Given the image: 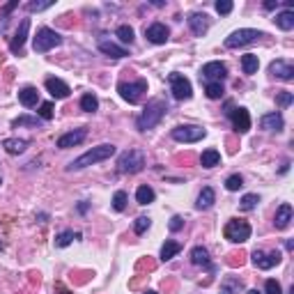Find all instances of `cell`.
<instances>
[{"mask_svg": "<svg viewBox=\"0 0 294 294\" xmlns=\"http://www.w3.org/2000/svg\"><path fill=\"white\" fill-rule=\"evenodd\" d=\"M0 182H3V180H0Z\"/></svg>", "mask_w": 294, "mask_h": 294, "instance_id": "cell-52", "label": "cell"}, {"mask_svg": "<svg viewBox=\"0 0 294 294\" xmlns=\"http://www.w3.org/2000/svg\"><path fill=\"white\" fill-rule=\"evenodd\" d=\"M150 225H152V221L147 219V216H138V219H136V223H134V232L136 234H143L145 230L150 228Z\"/></svg>", "mask_w": 294, "mask_h": 294, "instance_id": "cell-39", "label": "cell"}, {"mask_svg": "<svg viewBox=\"0 0 294 294\" xmlns=\"http://www.w3.org/2000/svg\"><path fill=\"white\" fill-rule=\"evenodd\" d=\"M225 76H228V67L219 60L207 62V65L200 69V78H202L204 83H221Z\"/></svg>", "mask_w": 294, "mask_h": 294, "instance_id": "cell-11", "label": "cell"}, {"mask_svg": "<svg viewBox=\"0 0 294 294\" xmlns=\"http://www.w3.org/2000/svg\"><path fill=\"white\" fill-rule=\"evenodd\" d=\"M258 202H260V198H258L255 193H246L244 198H241V204H239V207H241L244 212H250V209H255V207H258Z\"/></svg>", "mask_w": 294, "mask_h": 294, "instance_id": "cell-36", "label": "cell"}, {"mask_svg": "<svg viewBox=\"0 0 294 294\" xmlns=\"http://www.w3.org/2000/svg\"><path fill=\"white\" fill-rule=\"evenodd\" d=\"M19 101L25 106V108H30V106H37V101H39V92H37V88H23V90H19Z\"/></svg>", "mask_w": 294, "mask_h": 294, "instance_id": "cell-25", "label": "cell"}, {"mask_svg": "<svg viewBox=\"0 0 294 294\" xmlns=\"http://www.w3.org/2000/svg\"><path fill=\"white\" fill-rule=\"evenodd\" d=\"M74 239H80V234H74L71 230H65V232H60L55 237V246H58V248H65V246H69Z\"/></svg>", "mask_w": 294, "mask_h": 294, "instance_id": "cell-32", "label": "cell"}, {"mask_svg": "<svg viewBox=\"0 0 294 294\" xmlns=\"http://www.w3.org/2000/svg\"><path fill=\"white\" fill-rule=\"evenodd\" d=\"M46 90L51 92V97H55V99H67L69 97V85L65 83V80H60V78H46Z\"/></svg>", "mask_w": 294, "mask_h": 294, "instance_id": "cell-20", "label": "cell"}, {"mask_svg": "<svg viewBox=\"0 0 294 294\" xmlns=\"http://www.w3.org/2000/svg\"><path fill=\"white\" fill-rule=\"evenodd\" d=\"M168 228H170V232H180V230L184 228V219H182V216H173L170 223H168Z\"/></svg>", "mask_w": 294, "mask_h": 294, "instance_id": "cell-44", "label": "cell"}, {"mask_svg": "<svg viewBox=\"0 0 294 294\" xmlns=\"http://www.w3.org/2000/svg\"><path fill=\"white\" fill-rule=\"evenodd\" d=\"M39 124H41L39 117H30V115H21V117H16V120L12 122L14 129H19V127H39Z\"/></svg>", "mask_w": 294, "mask_h": 294, "instance_id": "cell-33", "label": "cell"}, {"mask_svg": "<svg viewBox=\"0 0 294 294\" xmlns=\"http://www.w3.org/2000/svg\"><path fill=\"white\" fill-rule=\"evenodd\" d=\"M292 216H294L292 204H289V202H283V204H280V207H278V209H276L274 225H276V228H278V230H285L289 223H292Z\"/></svg>", "mask_w": 294, "mask_h": 294, "instance_id": "cell-22", "label": "cell"}, {"mask_svg": "<svg viewBox=\"0 0 294 294\" xmlns=\"http://www.w3.org/2000/svg\"><path fill=\"white\" fill-rule=\"evenodd\" d=\"M113 154H115V145L104 143V145H99V147H92L90 152L80 154L78 159H74L67 168H69V170H83V168H88V165H95V163H99V161L110 159Z\"/></svg>", "mask_w": 294, "mask_h": 294, "instance_id": "cell-2", "label": "cell"}, {"mask_svg": "<svg viewBox=\"0 0 294 294\" xmlns=\"http://www.w3.org/2000/svg\"><path fill=\"white\" fill-rule=\"evenodd\" d=\"M276 7H278V0H267V3H264V10H276Z\"/></svg>", "mask_w": 294, "mask_h": 294, "instance_id": "cell-46", "label": "cell"}, {"mask_svg": "<svg viewBox=\"0 0 294 294\" xmlns=\"http://www.w3.org/2000/svg\"><path fill=\"white\" fill-rule=\"evenodd\" d=\"M154 198H156L154 189L147 186V184L138 186V191H136V200H138V204H150V202H154Z\"/></svg>", "mask_w": 294, "mask_h": 294, "instance_id": "cell-29", "label": "cell"}, {"mask_svg": "<svg viewBox=\"0 0 294 294\" xmlns=\"http://www.w3.org/2000/svg\"><path fill=\"white\" fill-rule=\"evenodd\" d=\"M60 44H62V37L55 30H51V28H39L35 39H32V46H35L37 53H46V51L55 49V46H60Z\"/></svg>", "mask_w": 294, "mask_h": 294, "instance_id": "cell-6", "label": "cell"}, {"mask_svg": "<svg viewBox=\"0 0 294 294\" xmlns=\"http://www.w3.org/2000/svg\"><path fill=\"white\" fill-rule=\"evenodd\" d=\"M260 67V60H258V55L253 53H246L241 55V69H244V74H255Z\"/></svg>", "mask_w": 294, "mask_h": 294, "instance_id": "cell-30", "label": "cell"}, {"mask_svg": "<svg viewBox=\"0 0 294 294\" xmlns=\"http://www.w3.org/2000/svg\"><path fill=\"white\" fill-rule=\"evenodd\" d=\"M244 186V177L241 175H230L228 180H225V189L228 191H239Z\"/></svg>", "mask_w": 294, "mask_h": 294, "instance_id": "cell-38", "label": "cell"}, {"mask_svg": "<svg viewBox=\"0 0 294 294\" xmlns=\"http://www.w3.org/2000/svg\"><path fill=\"white\" fill-rule=\"evenodd\" d=\"M264 289H267V294H283V287H280V283H278V280H274V278L267 280Z\"/></svg>", "mask_w": 294, "mask_h": 294, "instance_id": "cell-41", "label": "cell"}, {"mask_svg": "<svg viewBox=\"0 0 294 294\" xmlns=\"http://www.w3.org/2000/svg\"><path fill=\"white\" fill-rule=\"evenodd\" d=\"M221 294H228V292H221Z\"/></svg>", "mask_w": 294, "mask_h": 294, "instance_id": "cell-51", "label": "cell"}, {"mask_svg": "<svg viewBox=\"0 0 294 294\" xmlns=\"http://www.w3.org/2000/svg\"><path fill=\"white\" fill-rule=\"evenodd\" d=\"M117 92H120V97L124 101H129V104H138L140 97H143V92H147V80L140 78V80H134V83L122 80V83L117 85Z\"/></svg>", "mask_w": 294, "mask_h": 294, "instance_id": "cell-8", "label": "cell"}, {"mask_svg": "<svg viewBox=\"0 0 294 294\" xmlns=\"http://www.w3.org/2000/svg\"><path fill=\"white\" fill-rule=\"evenodd\" d=\"M204 136H207V129L198 124H180L173 129V140H177V143H198Z\"/></svg>", "mask_w": 294, "mask_h": 294, "instance_id": "cell-7", "label": "cell"}, {"mask_svg": "<svg viewBox=\"0 0 294 294\" xmlns=\"http://www.w3.org/2000/svg\"><path fill=\"white\" fill-rule=\"evenodd\" d=\"M234 10V5L232 3H230V0H219V3H216V12H219V14H230V12Z\"/></svg>", "mask_w": 294, "mask_h": 294, "instance_id": "cell-42", "label": "cell"}, {"mask_svg": "<svg viewBox=\"0 0 294 294\" xmlns=\"http://www.w3.org/2000/svg\"><path fill=\"white\" fill-rule=\"evenodd\" d=\"M115 35L120 37L122 44H134V39H136V37H134V28H131V25H120Z\"/></svg>", "mask_w": 294, "mask_h": 294, "instance_id": "cell-34", "label": "cell"}, {"mask_svg": "<svg viewBox=\"0 0 294 294\" xmlns=\"http://www.w3.org/2000/svg\"><path fill=\"white\" fill-rule=\"evenodd\" d=\"M223 234H225V239L232 241V244H244V241L250 239V225L246 223V221L232 219L225 223Z\"/></svg>", "mask_w": 294, "mask_h": 294, "instance_id": "cell-4", "label": "cell"}, {"mask_svg": "<svg viewBox=\"0 0 294 294\" xmlns=\"http://www.w3.org/2000/svg\"><path fill=\"white\" fill-rule=\"evenodd\" d=\"M85 136H88V129H74V131H69V134H65V136L58 138V147H60V150L76 147V145H80L85 140Z\"/></svg>", "mask_w": 294, "mask_h": 294, "instance_id": "cell-18", "label": "cell"}, {"mask_svg": "<svg viewBox=\"0 0 294 294\" xmlns=\"http://www.w3.org/2000/svg\"><path fill=\"white\" fill-rule=\"evenodd\" d=\"M51 117H53V104L46 101V104L39 106V120H51Z\"/></svg>", "mask_w": 294, "mask_h": 294, "instance_id": "cell-43", "label": "cell"}, {"mask_svg": "<svg viewBox=\"0 0 294 294\" xmlns=\"http://www.w3.org/2000/svg\"><path fill=\"white\" fill-rule=\"evenodd\" d=\"M219 163H221V152L214 150V147H209V150H204L200 154V165L202 168H216Z\"/></svg>", "mask_w": 294, "mask_h": 294, "instance_id": "cell-26", "label": "cell"}, {"mask_svg": "<svg viewBox=\"0 0 294 294\" xmlns=\"http://www.w3.org/2000/svg\"><path fill=\"white\" fill-rule=\"evenodd\" d=\"M214 202H216L214 189H212V186H204V189L200 191L198 200H195V207H198V209H209V207H212Z\"/></svg>", "mask_w": 294, "mask_h": 294, "instance_id": "cell-23", "label": "cell"}, {"mask_svg": "<svg viewBox=\"0 0 294 294\" xmlns=\"http://www.w3.org/2000/svg\"><path fill=\"white\" fill-rule=\"evenodd\" d=\"M276 25H278L280 30H292L294 28V12L292 10H285V12H280V14H276Z\"/></svg>", "mask_w": 294, "mask_h": 294, "instance_id": "cell-28", "label": "cell"}, {"mask_svg": "<svg viewBox=\"0 0 294 294\" xmlns=\"http://www.w3.org/2000/svg\"><path fill=\"white\" fill-rule=\"evenodd\" d=\"M250 260H253V264L258 267V269H271V267H276V264H280V260H283V253L280 250H271V253H264V250H253L250 253Z\"/></svg>", "mask_w": 294, "mask_h": 294, "instance_id": "cell-12", "label": "cell"}, {"mask_svg": "<svg viewBox=\"0 0 294 294\" xmlns=\"http://www.w3.org/2000/svg\"><path fill=\"white\" fill-rule=\"evenodd\" d=\"M246 294H262V292H260V289H248Z\"/></svg>", "mask_w": 294, "mask_h": 294, "instance_id": "cell-49", "label": "cell"}, {"mask_svg": "<svg viewBox=\"0 0 294 294\" xmlns=\"http://www.w3.org/2000/svg\"><path fill=\"white\" fill-rule=\"evenodd\" d=\"M260 127H262L264 131H283L285 120H283V115H280L278 110H274V113H267V115L260 117Z\"/></svg>", "mask_w": 294, "mask_h": 294, "instance_id": "cell-19", "label": "cell"}, {"mask_svg": "<svg viewBox=\"0 0 294 294\" xmlns=\"http://www.w3.org/2000/svg\"><path fill=\"white\" fill-rule=\"evenodd\" d=\"M223 85L221 83H204V95L209 97V99H221L223 97Z\"/></svg>", "mask_w": 294, "mask_h": 294, "instance_id": "cell-35", "label": "cell"}, {"mask_svg": "<svg viewBox=\"0 0 294 294\" xmlns=\"http://www.w3.org/2000/svg\"><path fill=\"white\" fill-rule=\"evenodd\" d=\"M28 30H30V19H23L19 25V30H16V35L12 37V41H10L12 53H21V51H23V44H25V39H28Z\"/></svg>", "mask_w": 294, "mask_h": 294, "instance_id": "cell-17", "label": "cell"}, {"mask_svg": "<svg viewBox=\"0 0 294 294\" xmlns=\"http://www.w3.org/2000/svg\"><path fill=\"white\" fill-rule=\"evenodd\" d=\"M269 74L280 80H292L294 78V65L287 60H274L269 65Z\"/></svg>", "mask_w": 294, "mask_h": 294, "instance_id": "cell-16", "label": "cell"}, {"mask_svg": "<svg viewBox=\"0 0 294 294\" xmlns=\"http://www.w3.org/2000/svg\"><path fill=\"white\" fill-rule=\"evenodd\" d=\"M168 83H170V92H173V97L177 101L191 99V95H193V88H191V80L186 78V76H182V74H170L168 76Z\"/></svg>", "mask_w": 294, "mask_h": 294, "instance_id": "cell-9", "label": "cell"}, {"mask_svg": "<svg viewBox=\"0 0 294 294\" xmlns=\"http://www.w3.org/2000/svg\"><path fill=\"white\" fill-rule=\"evenodd\" d=\"M97 46H99L101 53L113 58V60H120V58H127V55H129V51H127L124 46H117L115 41L106 39V37H99V39H97Z\"/></svg>", "mask_w": 294, "mask_h": 294, "instance_id": "cell-13", "label": "cell"}, {"mask_svg": "<svg viewBox=\"0 0 294 294\" xmlns=\"http://www.w3.org/2000/svg\"><path fill=\"white\" fill-rule=\"evenodd\" d=\"M145 37H147V41H152V44H165L170 37V30L165 23H152L150 28H145Z\"/></svg>", "mask_w": 294, "mask_h": 294, "instance_id": "cell-14", "label": "cell"}, {"mask_svg": "<svg viewBox=\"0 0 294 294\" xmlns=\"http://www.w3.org/2000/svg\"><path fill=\"white\" fill-rule=\"evenodd\" d=\"M180 250H182V244H180V241L168 239L163 246H161V255H159V258L163 260V262H168V260H173L175 255L180 253Z\"/></svg>", "mask_w": 294, "mask_h": 294, "instance_id": "cell-27", "label": "cell"}, {"mask_svg": "<svg viewBox=\"0 0 294 294\" xmlns=\"http://www.w3.org/2000/svg\"><path fill=\"white\" fill-rule=\"evenodd\" d=\"M165 110H168V104L163 99H152L147 101V106L143 108V113L138 115V120H136V127L140 131H147V129H154L161 120H163Z\"/></svg>", "mask_w": 294, "mask_h": 294, "instance_id": "cell-1", "label": "cell"}, {"mask_svg": "<svg viewBox=\"0 0 294 294\" xmlns=\"http://www.w3.org/2000/svg\"><path fill=\"white\" fill-rule=\"evenodd\" d=\"M225 108H228V110H225V115L230 117V122H232L234 129L239 131V134H246V131L250 129V115H248V110H246L244 106L234 108L232 104H228Z\"/></svg>", "mask_w": 294, "mask_h": 294, "instance_id": "cell-10", "label": "cell"}, {"mask_svg": "<svg viewBox=\"0 0 294 294\" xmlns=\"http://www.w3.org/2000/svg\"><path fill=\"white\" fill-rule=\"evenodd\" d=\"M80 108H83L85 113H95V110L99 108V99H97L92 92H88V95L80 97Z\"/></svg>", "mask_w": 294, "mask_h": 294, "instance_id": "cell-31", "label": "cell"}, {"mask_svg": "<svg viewBox=\"0 0 294 294\" xmlns=\"http://www.w3.org/2000/svg\"><path fill=\"white\" fill-rule=\"evenodd\" d=\"M143 294H159V292H154V289H147V292H143Z\"/></svg>", "mask_w": 294, "mask_h": 294, "instance_id": "cell-50", "label": "cell"}, {"mask_svg": "<svg viewBox=\"0 0 294 294\" xmlns=\"http://www.w3.org/2000/svg\"><path fill=\"white\" fill-rule=\"evenodd\" d=\"M51 5H53V3H28V12H44V10H49Z\"/></svg>", "mask_w": 294, "mask_h": 294, "instance_id": "cell-45", "label": "cell"}, {"mask_svg": "<svg viewBox=\"0 0 294 294\" xmlns=\"http://www.w3.org/2000/svg\"><path fill=\"white\" fill-rule=\"evenodd\" d=\"M191 262H193L195 267H204L207 271H214V264H212V260H209V250L204 248V246H195V248L191 250Z\"/></svg>", "mask_w": 294, "mask_h": 294, "instance_id": "cell-21", "label": "cell"}, {"mask_svg": "<svg viewBox=\"0 0 294 294\" xmlns=\"http://www.w3.org/2000/svg\"><path fill=\"white\" fill-rule=\"evenodd\" d=\"M113 209L115 212H124L127 209V193H124V191H115V195H113Z\"/></svg>", "mask_w": 294, "mask_h": 294, "instance_id": "cell-37", "label": "cell"}, {"mask_svg": "<svg viewBox=\"0 0 294 294\" xmlns=\"http://www.w3.org/2000/svg\"><path fill=\"white\" fill-rule=\"evenodd\" d=\"M186 21H189V28L195 37H202L204 32L209 30V16L202 14V12H193V14H189Z\"/></svg>", "mask_w": 294, "mask_h": 294, "instance_id": "cell-15", "label": "cell"}, {"mask_svg": "<svg viewBox=\"0 0 294 294\" xmlns=\"http://www.w3.org/2000/svg\"><path fill=\"white\" fill-rule=\"evenodd\" d=\"M294 101V95L292 92H278V95H276V104L280 106V108H287L289 104H292Z\"/></svg>", "mask_w": 294, "mask_h": 294, "instance_id": "cell-40", "label": "cell"}, {"mask_svg": "<svg viewBox=\"0 0 294 294\" xmlns=\"http://www.w3.org/2000/svg\"><path fill=\"white\" fill-rule=\"evenodd\" d=\"M3 147H5L7 154H23L25 147H28V140L25 138H7V140H3Z\"/></svg>", "mask_w": 294, "mask_h": 294, "instance_id": "cell-24", "label": "cell"}, {"mask_svg": "<svg viewBox=\"0 0 294 294\" xmlns=\"http://www.w3.org/2000/svg\"><path fill=\"white\" fill-rule=\"evenodd\" d=\"M88 207H90L88 202H80V204H78V212H80V214H85V212H88Z\"/></svg>", "mask_w": 294, "mask_h": 294, "instance_id": "cell-48", "label": "cell"}, {"mask_svg": "<svg viewBox=\"0 0 294 294\" xmlns=\"http://www.w3.org/2000/svg\"><path fill=\"white\" fill-rule=\"evenodd\" d=\"M117 168L124 175H136L145 168V154L140 150H127L124 154H120L117 159Z\"/></svg>", "mask_w": 294, "mask_h": 294, "instance_id": "cell-3", "label": "cell"}, {"mask_svg": "<svg viewBox=\"0 0 294 294\" xmlns=\"http://www.w3.org/2000/svg\"><path fill=\"white\" fill-rule=\"evenodd\" d=\"M260 37H264V32L253 30V28H241V30H234L230 37H225V49H241L246 44H253Z\"/></svg>", "mask_w": 294, "mask_h": 294, "instance_id": "cell-5", "label": "cell"}, {"mask_svg": "<svg viewBox=\"0 0 294 294\" xmlns=\"http://www.w3.org/2000/svg\"><path fill=\"white\" fill-rule=\"evenodd\" d=\"M14 7H19V3H16V0H14V3H10V5H7V7H5V10H3V12H5V14H10V12L14 10Z\"/></svg>", "mask_w": 294, "mask_h": 294, "instance_id": "cell-47", "label": "cell"}]
</instances>
